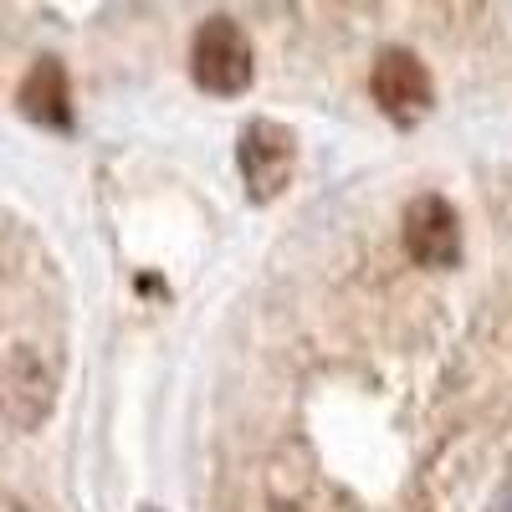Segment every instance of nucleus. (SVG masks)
Masks as SVG:
<instances>
[{
  "instance_id": "1",
  "label": "nucleus",
  "mask_w": 512,
  "mask_h": 512,
  "mask_svg": "<svg viewBox=\"0 0 512 512\" xmlns=\"http://www.w3.org/2000/svg\"><path fill=\"white\" fill-rule=\"evenodd\" d=\"M190 72L205 93L216 98H236L251 88V72H256V57H251V41L246 31L231 21V16H210L200 31H195V47H190Z\"/></svg>"
},
{
  "instance_id": "2",
  "label": "nucleus",
  "mask_w": 512,
  "mask_h": 512,
  "mask_svg": "<svg viewBox=\"0 0 512 512\" xmlns=\"http://www.w3.org/2000/svg\"><path fill=\"white\" fill-rule=\"evenodd\" d=\"M236 159H241V175H246V195L251 200H277L297 169V134L272 118H251L241 128V144H236Z\"/></svg>"
},
{
  "instance_id": "3",
  "label": "nucleus",
  "mask_w": 512,
  "mask_h": 512,
  "mask_svg": "<svg viewBox=\"0 0 512 512\" xmlns=\"http://www.w3.org/2000/svg\"><path fill=\"white\" fill-rule=\"evenodd\" d=\"M405 251H410V262L436 267V272L461 262V221H456L451 200L415 195L405 205Z\"/></svg>"
},
{
  "instance_id": "4",
  "label": "nucleus",
  "mask_w": 512,
  "mask_h": 512,
  "mask_svg": "<svg viewBox=\"0 0 512 512\" xmlns=\"http://www.w3.org/2000/svg\"><path fill=\"white\" fill-rule=\"evenodd\" d=\"M52 395H57V379H52L47 364H41L36 349H16L6 364H0V410H6V420L21 425V431L47 420Z\"/></svg>"
},
{
  "instance_id": "5",
  "label": "nucleus",
  "mask_w": 512,
  "mask_h": 512,
  "mask_svg": "<svg viewBox=\"0 0 512 512\" xmlns=\"http://www.w3.org/2000/svg\"><path fill=\"white\" fill-rule=\"evenodd\" d=\"M369 93H374V103L390 113L395 123H415L425 108H431V72H425L410 52L390 47V52L374 57Z\"/></svg>"
},
{
  "instance_id": "6",
  "label": "nucleus",
  "mask_w": 512,
  "mask_h": 512,
  "mask_svg": "<svg viewBox=\"0 0 512 512\" xmlns=\"http://www.w3.org/2000/svg\"><path fill=\"white\" fill-rule=\"evenodd\" d=\"M21 113L41 128H67L72 123V88H67V72L62 62L41 57L26 77H21V93H16Z\"/></svg>"
},
{
  "instance_id": "7",
  "label": "nucleus",
  "mask_w": 512,
  "mask_h": 512,
  "mask_svg": "<svg viewBox=\"0 0 512 512\" xmlns=\"http://www.w3.org/2000/svg\"><path fill=\"white\" fill-rule=\"evenodd\" d=\"M497 512H512V497H502V502H497Z\"/></svg>"
},
{
  "instance_id": "8",
  "label": "nucleus",
  "mask_w": 512,
  "mask_h": 512,
  "mask_svg": "<svg viewBox=\"0 0 512 512\" xmlns=\"http://www.w3.org/2000/svg\"><path fill=\"white\" fill-rule=\"evenodd\" d=\"M144 512H154V507H144Z\"/></svg>"
}]
</instances>
